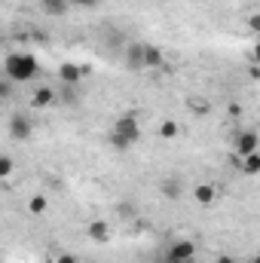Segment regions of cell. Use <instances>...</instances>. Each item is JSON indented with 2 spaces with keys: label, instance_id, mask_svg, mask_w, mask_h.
Returning a JSON list of instances; mask_svg holds the SVG:
<instances>
[{
  "label": "cell",
  "instance_id": "14",
  "mask_svg": "<svg viewBox=\"0 0 260 263\" xmlns=\"http://www.w3.org/2000/svg\"><path fill=\"white\" fill-rule=\"evenodd\" d=\"M239 172L242 175H260V150L257 153H251V156H242V162H239Z\"/></svg>",
  "mask_w": 260,
  "mask_h": 263
},
{
  "label": "cell",
  "instance_id": "6",
  "mask_svg": "<svg viewBox=\"0 0 260 263\" xmlns=\"http://www.w3.org/2000/svg\"><path fill=\"white\" fill-rule=\"evenodd\" d=\"M31 104H34L37 110L55 107V104H59V92H55L52 86H37V92H34V98H31Z\"/></svg>",
  "mask_w": 260,
  "mask_h": 263
},
{
  "label": "cell",
  "instance_id": "23",
  "mask_svg": "<svg viewBox=\"0 0 260 263\" xmlns=\"http://www.w3.org/2000/svg\"><path fill=\"white\" fill-rule=\"evenodd\" d=\"M52 263H80V260H77V254H59Z\"/></svg>",
  "mask_w": 260,
  "mask_h": 263
},
{
  "label": "cell",
  "instance_id": "25",
  "mask_svg": "<svg viewBox=\"0 0 260 263\" xmlns=\"http://www.w3.org/2000/svg\"><path fill=\"white\" fill-rule=\"evenodd\" d=\"M251 59H254V62H257V65H260V43H257V46H254V52H251Z\"/></svg>",
  "mask_w": 260,
  "mask_h": 263
},
{
  "label": "cell",
  "instance_id": "15",
  "mask_svg": "<svg viewBox=\"0 0 260 263\" xmlns=\"http://www.w3.org/2000/svg\"><path fill=\"white\" fill-rule=\"evenodd\" d=\"M28 211H31V214H37V217H40V214H46V211H49V196H46V193L31 196V199H28Z\"/></svg>",
  "mask_w": 260,
  "mask_h": 263
},
{
  "label": "cell",
  "instance_id": "27",
  "mask_svg": "<svg viewBox=\"0 0 260 263\" xmlns=\"http://www.w3.org/2000/svg\"><path fill=\"white\" fill-rule=\"evenodd\" d=\"M257 132H260V129H257Z\"/></svg>",
  "mask_w": 260,
  "mask_h": 263
},
{
  "label": "cell",
  "instance_id": "13",
  "mask_svg": "<svg viewBox=\"0 0 260 263\" xmlns=\"http://www.w3.org/2000/svg\"><path fill=\"white\" fill-rule=\"evenodd\" d=\"M89 239L92 242H107L110 239V223L107 220H92L89 223Z\"/></svg>",
  "mask_w": 260,
  "mask_h": 263
},
{
  "label": "cell",
  "instance_id": "20",
  "mask_svg": "<svg viewBox=\"0 0 260 263\" xmlns=\"http://www.w3.org/2000/svg\"><path fill=\"white\" fill-rule=\"evenodd\" d=\"M77 9H98L101 6V0H70Z\"/></svg>",
  "mask_w": 260,
  "mask_h": 263
},
{
  "label": "cell",
  "instance_id": "10",
  "mask_svg": "<svg viewBox=\"0 0 260 263\" xmlns=\"http://www.w3.org/2000/svg\"><path fill=\"white\" fill-rule=\"evenodd\" d=\"M123 59H126V65L132 70H144V43H129L126 52H123Z\"/></svg>",
  "mask_w": 260,
  "mask_h": 263
},
{
  "label": "cell",
  "instance_id": "3",
  "mask_svg": "<svg viewBox=\"0 0 260 263\" xmlns=\"http://www.w3.org/2000/svg\"><path fill=\"white\" fill-rule=\"evenodd\" d=\"M165 257L172 263H193L196 260V242H190V239H175L169 245Z\"/></svg>",
  "mask_w": 260,
  "mask_h": 263
},
{
  "label": "cell",
  "instance_id": "9",
  "mask_svg": "<svg viewBox=\"0 0 260 263\" xmlns=\"http://www.w3.org/2000/svg\"><path fill=\"white\" fill-rule=\"evenodd\" d=\"M165 65V52L153 43H144V70H153V67Z\"/></svg>",
  "mask_w": 260,
  "mask_h": 263
},
{
  "label": "cell",
  "instance_id": "19",
  "mask_svg": "<svg viewBox=\"0 0 260 263\" xmlns=\"http://www.w3.org/2000/svg\"><path fill=\"white\" fill-rule=\"evenodd\" d=\"M12 175V156H0V178L6 181Z\"/></svg>",
  "mask_w": 260,
  "mask_h": 263
},
{
  "label": "cell",
  "instance_id": "22",
  "mask_svg": "<svg viewBox=\"0 0 260 263\" xmlns=\"http://www.w3.org/2000/svg\"><path fill=\"white\" fill-rule=\"evenodd\" d=\"M248 28H251L254 34H260V12H251V15H248Z\"/></svg>",
  "mask_w": 260,
  "mask_h": 263
},
{
  "label": "cell",
  "instance_id": "1",
  "mask_svg": "<svg viewBox=\"0 0 260 263\" xmlns=\"http://www.w3.org/2000/svg\"><path fill=\"white\" fill-rule=\"evenodd\" d=\"M3 73L6 80L12 83H31L37 73H40V62L31 55V52H9L3 59Z\"/></svg>",
  "mask_w": 260,
  "mask_h": 263
},
{
  "label": "cell",
  "instance_id": "2",
  "mask_svg": "<svg viewBox=\"0 0 260 263\" xmlns=\"http://www.w3.org/2000/svg\"><path fill=\"white\" fill-rule=\"evenodd\" d=\"M138 138H141V126H138L135 114L120 117V120L114 123V129H110V144H114V150H120V153L132 150V144H135Z\"/></svg>",
  "mask_w": 260,
  "mask_h": 263
},
{
  "label": "cell",
  "instance_id": "4",
  "mask_svg": "<svg viewBox=\"0 0 260 263\" xmlns=\"http://www.w3.org/2000/svg\"><path fill=\"white\" fill-rule=\"evenodd\" d=\"M31 132H34V120H31L25 110H15V114L9 117V138L25 141V138H31Z\"/></svg>",
  "mask_w": 260,
  "mask_h": 263
},
{
  "label": "cell",
  "instance_id": "17",
  "mask_svg": "<svg viewBox=\"0 0 260 263\" xmlns=\"http://www.w3.org/2000/svg\"><path fill=\"white\" fill-rule=\"evenodd\" d=\"M175 135H178V123H175V120H165V123L159 126V138L169 141V138H175Z\"/></svg>",
  "mask_w": 260,
  "mask_h": 263
},
{
  "label": "cell",
  "instance_id": "18",
  "mask_svg": "<svg viewBox=\"0 0 260 263\" xmlns=\"http://www.w3.org/2000/svg\"><path fill=\"white\" fill-rule=\"evenodd\" d=\"M190 110H193V114H208L211 107H208L205 98H190Z\"/></svg>",
  "mask_w": 260,
  "mask_h": 263
},
{
  "label": "cell",
  "instance_id": "21",
  "mask_svg": "<svg viewBox=\"0 0 260 263\" xmlns=\"http://www.w3.org/2000/svg\"><path fill=\"white\" fill-rule=\"evenodd\" d=\"M9 95H12V80H3V83H0V98L9 101Z\"/></svg>",
  "mask_w": 260,
  "mask_h": 263
},
{
  "label": "cell",
  "instance_id": "7",
  "mask_svg": "<svg viewBox=\"0 0 260 263\" xmlns=\"http://www.w3.org/2000/svg\"><path fill=\"white\" fill-rule=\"evenodd\" d=\"M193 199H196V205H202V208H211V205H214V199H217L214 184H208V181H199V184L193 187Z\"/></svg>",
  "mask_w": 260,
  "mask_h": 263
},
{
  "label": "cell",
  "instance_id": "8",
  "mask_svg": "<svg viewBox=\"0 0 260 263\" xmlns=\"http://www.w3.org/2000/svg\"><path fill=\"white\" fill-rule=\"evenodd\" d=\"M59 80H62V86H77V83L83 80V67L73 65V62L59 65Z\"/></svg>",
  "mask_w": 260,
  "mask_h": 263
},
{
  "label": "cell",
  "instance_id": "12",
  "mask_svg": "<svg viewBox=\"0 0 260 263\" xmlns=\"http://www.w3.org/2000/svg\"><path fill=\"white\" fill-rule=\"evenodd\" d=\"M181 193H184L181 178H178V175H169V178L162 181V196L165 199H181Z\"/></svg>",
  "mask_w": 260,
  "mask_h": 263
},
{
  "label": "cell",
  "instance_id": "5",
  "mask_svg": "<svg viewBox=\"0 0 260 263\" xmlns=\"http://www.w3.org/2000/svg\"><path fill=\"white\" fill-rule=\"evenodd\" d=\"M260 150V132L257 129H242L236 135V153L239 156H251Z\"/></svg>",
  "mask_w": 260,
  "mask_h": 263
},
{
  "label": "cell",
  "instance_id": "16",
  "mask_svg": "<svg viewBox=\"0 0 260 263\" xmlns=\"http://www.w3.org/2000/svg\"><path fill=\"white\" fill-rule=\"evenodd\" d=\"M117 214H120V220L132 223V220L138 217V208H135V202H129V199H126V202H120V205H117Z\"/></svg>",
  "mask_w": 260,
  "mask_h": 263
},
{
  "label": "cell",
  "instance_id": "11",
  "mask_svg": "<svg viewBox=\"0 0 260 263\" xmlns=\"http://www.w3.org/2000/svg\"><path fill=\"white\" fill-rule=\"evenodd\" d=\"M70 0H40V9L46 12V15H52V18H62V15H67L70 12Z\"/></svg>",
  "mask_w": 260,
  "mask_h": 263
},
{
  "label": "cell",
  "instance_id": "26",
  "mask_svg": "<svg viewBox=\"0 0 260 263\" xmlns=\"http://www.w3.org/2000/svg\"><path fill=\"white\" fill-rule=\"evenodd\" d=\"M153 263H172V260L169 257H159V260H153Z\"/></svg>",
  "mask_w": 260,
  "mask_h": 263
},
{
  "label": "cell",
  "instance_id": "24",
  "mask_svg": "<svg viewBox=\"0 0 260 263\" xmlns=\"http://www.w3.org/2000/svg\"><path fill=\"white\" fill-rule=\"evenodd\" d=\"M214 263H236V260H233L230 254H220V257H217V260H214Z\"/></svg>",
  "mask_w": 260,
  "mask_h": 263
}]
</instances>
